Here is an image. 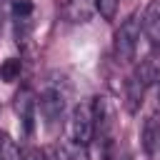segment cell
<instances>
[{"instance_id":"5","label":"cell","mask_w":160,"mask_h":160,"mask_svg":"<svg viewBox=\"0 0 160 160\" xmlns=\"http://www.w3.org/2000/svg\"><path fill=\"white\" fill-rule=\"evenodd\" d=\"M92 120H95V135L98 138H110L112 130V120H115V110L112 102L102 95H98L92 100Z\"/></svg>"},{"instance_id":"13","label":"cell","mask_w":160,"mask_h":160,"mask_svg":"<svg viewBox=\"0 0 160 160\" xmlns=\"http://www.w3.org/2000/svg\"><path fill=\"white\" fill-rule=\"evenodd\" d=\"M0 160H20L18 145H15L5 132H0Z\"/></svg>"},{"instance_id":"4","label":"cell","mask_w":160,"mask_h":160,"mask_svg":"<svg viewBox=\"0 0 160 160\" xmlns=\"http://www.w3.org/2000/svg\"><path fill=\"white\" fill-rule=\"evenodd\" d=\"M35 110H38V100H35L32 90L30 88H22L15 95V112H18L20 122H22L25 135H32V130H35Z\"/></svg>"},{"instance_id":"10","label":"cell","mask_w":160,"mask_h":160,"mask_svg":"<svg viewBox=\"0 0 160 160\" xmlns=\"http://www.w3.org/2000/svg\"><path fill=\"white\" fill-rule=\"evenodd\" d=\"M135 75L140 78V82H142L145 88L160 82V60H158V58H145V60L138 65Z\"/></svg>"},{"instance_id":"1","label":"cell","mask_w":160,"mask_h":160,"mask_svg":"<svg viewBox=\"0 0 160 160\" xmlns=\"http://www.w3.org/2000/svg\"><path fill=\"white\" fill-rule=\"evenodd\" d=\"M140 18L138 15H130L128 20L120 22L118 32H115V58L118 62H132L135 55H138V42H140Z\"/></svg>"},{"instance_id":"11","label":"cell","mask_w":160,"mask_h":160,"mask_svg":"<svg viewBox=\"0 0 160 160\" xmlns=\"http://www.w3.org/2000/svg\"><path fill=\"white\" fill-rule=\"evenodd\" d=\"M55 155L60 160H90L88 158V145H80L75 140H62L55 148Z\"/></svg>"},{"instance_id":"7","label":"cell","mask_w":160,"mask_h":160,"mask_svg":"<svg viewBox=\"0 0 160 160\" xmlns=\"http://www.w3.org/2000/svg\"><path fill=\"white\" fill-rule=\"evenodd\" d=\"M140 22H142V30H145L148 40H150L155 48H160V0H152V2L145 8Z\"/></svg>"},{"instance_id":"9","label":"cell","mask_w":160,"mask_h":160,"mask_svg":"<svg viewBox=\"0 0 160 160\" xmlns=\"http://www.w3.org/2000/svg\"><path fill=\"white\" fill-rule=\"evenodd\" d=\"M145 85L140 82V78L132 72L128 80H125V110L128 112H138L140 105H142V98H145Z\"/></svg>"},{"instance_id":"16","label":"cell","mask_w":160,"mask_h":160,"mask_svg":"<svg viewBox=\"0 0 160 160\" xmlns=\"http://www.w3.org/2000/svg\"><path fill=\"white\" fill-rule=\"evenodd\" d=\"M20 160H45V155L40 150H28L25 155H20Z\"/></svg>"},{"instance_id":"14","label":"cell","mask_w":160,"mask_h":160,"mask_svg":"<svg viewBox=\"0 0 160 160\" xmlns=\"http://www.w3.org/2000/svg\"><path fill=\"white\" fill-rule=\"evenodd\" d=\"M32 10H35L32 0H15L12 2V15H15L18 22H28L30 15H32Z\"/></svg>"},{"instance_id":"8","label":"cell","mask_w":160,"mask_h":160,"mask_svg":"<svg viewBox=\"0 0 160 160\" xmlns=\"http://www.w3.org/2000/svg\"><path fill=\"white\" fill-rule=\"evenodd\" d=\"M142 148L152 158L160 155V118L158 115H150L142 125Z\"/></svg>"},{"instance_id":"6","label":"cell","mask_w":160,"mask_h":160,"mask_svg":"<svg viewBox=\"0 0 160 160\" xmlns=\"http://www.w3.org/2000/svg\"><path fill=\"white\" fill-rule=\"evenodd\" d=\"M98 12V0H65L62 15L70 22H88Z\"/></svg>"},{"instance_id":"17","label":"cell","mask_w":160,"mask_h":160,"mask_svg":"<svg viewBox=\"0 0 160 160\" xmlns=\"http://www.w3.org/2000/svg\"><path fill=\"white\" fill-rule=\"evenodd\" d=\"M45 160H60V158H58L55 152H50V155H45Z\"/></svg>"},{"instance_id":"15","label":"cell","mask_w":160,"mask_h":160,"mask_svg":"<svg viewBox=\"0 0 160 160\" xmlns=\"http://www.w3.org/2000/svg\"><path fill=\"white\" fill-rule=\"evenodd\" d=\"M118 5H120V0H98V12L105 20H112L118 12Z\"/></svg>"},{"instance_id":"2","label":"cell","mask_w":160,"mask_h":160,"mask_svg":"<svg viewBox=\"0 0 160 160\" xmlns=\"http://www.w3.org/2000/svg\"><path fill=\"white\" fill-rule=\"evenodd\" d=\"M70 140L88 145L95 138V120H92V105H75L70 112Z\"/></svg>"},{"instance_id":"3","label":"cell","mask_w":160,"mask_h":160,"mask_svg":"<svg viewBox=\"0 0 160 160\" xmlns=\"http://www.w3.org/2000/svg\"><path fill=\"white\" fill-rule=\"evenodd\" d=\"M40 115L45 118V125L48 128H55L65 112V92H60V88H45L40 92Z\"/></svg>"},{"instance_id":"12","label":"cell","mask_w":160,"mask_h":160,"mask_svg":"<svg viewBox=\"0 0 160 160\" xmlns=\"http://www.w3.org/2000/svg\"><path fill=\"white\" fill-rule=\"evenodd\" d=\"M20 70H22V62L18 58H8L0 62V80L2 82H12L20 78Z\"/></svg>"}]
</instances>
